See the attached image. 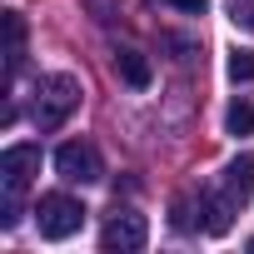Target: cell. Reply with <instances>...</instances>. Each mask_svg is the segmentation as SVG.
<instances>
[{
	"label": "cell",
	"mask_w": 254,
	"mask_h": 254,
	"mask_svg": "<svg viewBox=\"0 0 254 254\" xmlns=\"http://www.w3.org/2000/svg\"><path fill=\"white\" fill-rule=\"evenodd\" d=\"M170 5H175V10H185V15H199L209 0H170Z\"/></svg>",
	"instance_id": "cell-11"
},
{
	"label": "cell",
	"mask_w": 254,
	"mask_h": 254,
	"mask_svg": "<svg viewBox=\"0 0 254 254\" xmlns=\"http://www.w3.org/2000/svg\"><path fill=\"white\" fill-rule=\"evenodd\" d=\"M55 170H60V180H70V185H95V180L105 175L100 150H95L90 140H65V145L55 150Z\"/></svg>",
	"instance_id": "cell-4"
},
{
	"label": "cell",
	"mask_w": 254,
	"mask_h": 254,
	"mask_svg": "<svg viewBox=\"0 0 254 254\" xmlns=\"http://www.w3.org/2000/svg\"><path fill=\"white\" fill-rule=\"evenodd\" d=\"M80 224H85V204L80 199H70V194H40V204H35L40 239H70V234H80Z\"/></svg>",
	"instance_id": "cell-2"
},
{
	"label": "cell",
	"mask_w": 254,
	"mask_h": 254,
	"mask_svg": "<svg viewBox=\"0 0 254 254\" xmlns=\"http://www.w3.org/2000/svg\"><path fill=\"white\" fill-rule=\"evenodd\" d=\"M80 105V80L75 75H45L35 90V125L40 130H60Z\"/></svg>",
	"instance_id": "cell-1"
},
{
	"label": "cell",
	"mask_w": 254,
	"mask_h": 254,
	"mask_svg": "<svg viewBox=\"0 0 254 254\" xmlns=\"http://www.w3.org/2000/svg\"><path fill=\"white\" fill-rule=\"evenodd\" d=\"M5 30H10V70H15V65H20V50H25V20L10 10V15H5Z\"/></svg>",
	"instance_id": "cell-9"
},
{
	"label": "cell",
	"mask_w": 254,
	"mask_h": 254,
	"mask_svg": "<svg viewBox=\"0 0 254 254\" xmlns=\"http://www.w3.org/2000/svg\"><path fill=\"white\" fill-rule=\"evenodd\" d=\"M229 80H254V50H229Z\"/></svg>",
	"instance_id": "cell-10"
},
{
	"label": "cell",
	"mask_w": 254,
	"mask_h": 254,
	"mask_svg": "<svg viewBox=\"0 0 254 254\" xmlns=\"http://www.w3.org/2000/svg\"><path fill=\"white\" fill-rule=\"evenodd\" d=\"M35 175H40V150L35 145H10L0 155V185H5V194H20Z\"/></svg>",
	"instance_id": "cell-5"
},
{
	"label": "cell",
	"mask_w": 254,
	"mask_h": 254,
	"mask_svg": "<svg viewBox=\"0 0 254 254\" xmlns=\"http://www.w3.org/2000/svg\"><path fill=\"white\" fill-rule=\"evenodd\" d=\"M234 20H244V25L254 30V10H234Z\"/></svg>",
	"instance_id": "cell-12"
},
{
	"label": "cell",
	"mask_w": 254,
	"mask_h": 254,
	"mask_svg": "<svg viewBox=\"0 0 254 254\" xmlns=\"http://www.w3.org/2000/svg\"><path fill=\"white\" fill-rule=\"evenodd\" d=\"M249 194H254V155H234L229 170H224V204L244 209Z\"/></svg>",
	"instance_id": "cell-6"
},
{
	"label": "cell",
	"mask_w": 254,
	"mask_h": 254,
	"mask_svg": "<svg viewBox=\"0 0 254 254\" xmlns=\"http://www.w3.org/2000/svg\"><path fill=\"white\" fill-rule=\"evenodd\" d=\"M115 70H120V80L130 90H150V80H155V70H150V60L140 50H115Z\"/></svg>",
	"instance_id": "cell-7"
},
{
	"label": "cell",
	"mask_w": 254,
	"mask_h": 254,
	"mask_svg": "<svg viewBox=\"0 0 254 254\" xmlns=\"http://www.w3.org/2000/svg\"><path fill=\"white\" fill-rule=\"evenodd\" d=\"M145 239H150V224L135 209H115L105 219V229H100V249L105 254H135V249H145Z\"/></svg>",
	"instance_id": "cell-3"
},
{
	"label": "cell",
	"mask_w": 254,
	"mask_h": 254,
	"mask_svg": "<svg viewBox=\"0 0 254 254\" xmlns=\"http://www.w3.org/2000/svg\"><path fill=\"white\" fill-rule=\"evenodd\" d=\"M224 130H229V135H254V105H249V100H234V105L224 110Z\"/></svg>",
	"instance_id": "cell-8"
}]
</instances>
